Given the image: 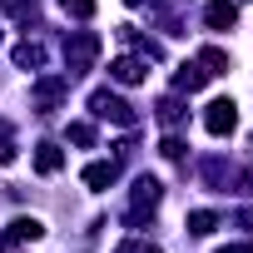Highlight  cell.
<instances>
[{
  "mask_svg": "<svg viewBox=\"0 0 253 253\" xmlns=\"http://www.w3.org/2000/svg\"><path fill=\"white\" fill-rule=\"evenodd\" d=\"M199 65H204L209 75H228V55H223V50H213V45H204V50H199Z\"/></svg>",
  "mask_w": 253,
  "mask_h": 253,
  "instance_id": "obj_14",
  "label": "cell"
},
{
  "mask_svg": "<svg viewBox=\"0 0 253 253\" xmlns=\"http://www.w3.org/2000/svg\"><path fill=\"white\" fill-rule=\"evenodd\" d=\"M204 80H209V70H204L199 60H194V65H179V70H174V89H179V94H194V89H204Z\"/></svg>",
  "mask_w": 253,
  "mask_h": 253,
  "instance_id": "obj_8",
  "label": "cell"
},
{
  "mask_svg": "<svg viewBox=\"0 0 253 253\" xmlns=\"http://www.w3.org/2000/svg\"><path fill=\"white\" fill-rule=\"evenodd\" d=\"M213 228H218V213H209V209H194V213H189V233H194V238H209Z\"/></svg>",
  "mask_w": 253,
  "mask_h": 253,
  "instance_id": "obj_12",
  "label": "cell"
},
{
  "mask_svg": "<svg viewBox=\"0 0 253 253\" xmlns=\"http://www.w3.org/2000/svg\"><path fill=\"white\" fill-rule=\"evenodd\" d=\"M114 179H119V164H114V159H94V164L84 169V189H94V194L109 189Z\"/></svg>",
  "mask_w": 253,
  "mask_h": 253,
  "instance_id": "obj_7",
  "label": "cell"
},
{
  "mask_svg": "<svg viewBox=\"0 0 253 253\" xmlns=\"http://www.w3.org/2000/svg\"><path fill=\"white\" fill-rule=\"evenodd\" d=\"M159 154H164V159H184V144H179V139H174V134H169V139H164V144H159Z\"/></svg>",
  "mask_w": 253,
  "mask_h": 253,
  "instance_id": "obj_21",
  "label": "cell"
},
{
  "mask_svg": "<svg viewBox=\"0 0 253 253\" xmlns=\"http://www.w3.org/2000/svg\"><path fill=\"white\" fill-rule=\"evenodd\" d=\"M15 65H20V70H40V65H45V50L25 40V45H15Z\"/></svg>",
  "mask_w": 253,
  "mask_h": 253,
  "instance_id": "obj_13",
  "label": "cell"
},
{
  "mask_svg": "<svg viewBox=\"0 0 253 253\" xmlns=\"http://www.w3.org/2000/svg\"><path fill=\"white\" fill-rule=\"evenodd\" d=\"M109 75H114L119 84H139V80H144V60H139V55H119V60L109 65Z\"/></svg>",
  "mask_w": 253,
  "mask_h": 253,
  "instance_id": "obj_9",
  "label": "cell"
},
{
  "mask_svg": "<svg viewBox=\"0 0 253 253\" xmlns=\"http://www.w3.org/2000/svg\"><path fill=\"white\" fill-rule=\"evenodd\" d=\"M114 253H159V243H144V238H124Z\"/></svg>",
  "mask_w": 253,
  "mask_h": 253,
  "instance_id": "obj_20",
  "label": "cell"
},
{
  "mask_svg": "<svg viewBox=\"0 0 253 253\" xmlns=\"http://www.w3.org/2000/svg\"><path fill=\"white\" fill-rule=\"evenodd\" d=\"M159 199H164V184L144 174V179L134 184V209H129V223H139V218H144V209H159Z\"/></svg>",
  "mask_w": 253,
  "mask_h": 253,
  "instance_id": "obj_5",
  "label": "cell"
},
{
  "mask_svg": "<svg viewBox=\"0 0 253 253\" xmlns=\"http://www.w3.org/2000/svg\"><path fill=\"white\" fill-rule=\"evenodd\" d=\"M204 25L209 30H233L238 25V5H233V0H213V5L204 10Z\"/></svg>",
  "mask_w": 253,
  "mask_h": 253,
  "instance_id": "obj_6",
  "label": "cell"
},
{
  "mask_svg": "<svg viewBox=\"0 0 253 253\" xmlns=\"http://www.w3.org/2000/svg\"><path fill=\"white\" fill-rule=\"evenodd\" d=\"M159 119H164V124H179V119H184V104H179L174 94H169V99H159Z\"/></svg>",
  "mask_w": 253,
  "mask_h": 253,
  "instance_id": "obj_16",
  "label": "cell"
},
{
  "mask_svg": "<svg viewBox=\"0 0 253 253\" xmlns=\"http://www.w3.org/2000/svg\"><path fill=\"white\" fill-rule=\"evenodd\" d=\"M0 10H5V15H35V0H0Z\"/></svg>",
  "mask_w": 253,
  "mask_h": 253,
  "instance_id": "obj_19",
  "label": "cell"
},
{
  "mask_svg": "<svg viewBox=\"0 0 253 253\" xmlns=\"http://www.w3.org/2000/svg\"><path fill=\"white\" fill-rule=\"evenodd\" d=\"M40 233H45V223H40V218H25V213H20V218H15V223L5 228V243H20V238H40Z\"/></svg>",
  "mask_w": 253,
  "mask_h": 253,
  "instance_id": "obj_11",
  "label": "cell"
},
{
  "mask_svg": "<svg viewBox=\"0 0 253 253\" xmlns=\"http://www.w3.org/2000/svg\"><path fill=\"white\" fill-rule=\"evenodd\" d=\"M204 129H209L213 139L233 134V129H238V104H233V99H213V104L204 109Z\"/></svg>",
  "mask_w": 253,
  "mask_h": 253,
  "instance_id": "obj_2",
  "label": "cell"
},
{
  "mask_svg": "<svg viewBox=\"0 0 253 253\" xmlns=\"http://www.w3.org/2000/svg\"><path fill=\"white\" fill-rule=\"evenodd\" d=\"M89 109H94L99 119H109V124H134L129 99H119V94H109V89H94V94H89Z\"/></svg>",
  "mask_w": 253,
  "mask_h": 253,
  "instance_id": "obj_3",
  "label": "cell"
},
{
  "mask_svg": "<svg viewBox=\"0 0 253 253\" xmlns=\"http://www.w3.org/2000/svg\"><path fill=\"white\" fill-rule=\"evenodd\" d=\"M218 253H253L248 243H228V248H218Z\"/></svg>",
  "mask_w": 253,
  "mask_h": 253,
  "instance_id": "obj_22",
  "label": "cell"
},
{
  "mask_svg": "<svg viewBox=\"0 0 253 253\" xmlns=\"http://www.w3.org/2000/svg\"><path fill=\"white\" fill-rule=\"evenodd\" d=\"M65 89H70V80H65V75H45V80H35V89H30V104H35L40 114H50V109L65 99Z\"/></svg>",
  "mask_w": 253,
  "mask_h": 253,
  "instance_id": "obj_4",
  "label": "cell"
},
{
  "mask_svg": "<svg viewBox=\"0 0 253 253\" xmlns=\"http://www.w3.org/2000/svg\"><path fill=\"white\" fill-rule=\"evenodd\" d=\"M35 169H40V174H60V169H65V149L50 144V139L35 144Z\"/></svg>",
  "mask_w": 253,
  "mask_h": 253,
  "instance_id": "obj_10",
  "label": "cell"
},
{
  "mask_svg": "<svg viewBox=\"0 0 253 253\" xmlns=\"http://www.w3.org/2000/svg\"><path fill=\"white\" fill-rule=\"evenodd\" d=\"M70 144H80V149H89V144H94V124H84V119H75V124H70Z\"/></svg>",
  "mask_w": 253,
  "mask_h": 253,
  "instance_id": "obj_15",
  "label": "cell"
},
{
  "mask_svg": "<svg viewBox=\"0 0 253 253\" xmlns=\"http://www.w3.org/2000/svg\"><path fill=\"white\" fill-rule=\"evenodd\" d=\"M15 159V134H10V124H0V164H10Z\"/></svg>",
  "mask_w": 253,
  "mask_h": 253,
  "instance_id": "obj_18",
  "label": "cell"
},
{
  "mask_svg": "<svg viewBox=\"0 0 253 253\" xmlns=\"http://www.w3.org/2000/svg\"><path fill=\"white\" fill-rule=\"evenodd\" d=\"M94 55H99V35H94V30H75V35L65 40V65H70V75H84V70L94 65Z\"/></svg>",
  "mask_w": 253,
  "mask_h": 253,
  "instance_id": "obj_1",
  "label": "cell"
},
{
  "mask_svg": "<svg viewBox=\"0 0 253 253\" xmlns=\"http://www.w3.org/2000/svg\"><path fill=\"white\" fill-rule=\"evenodd\" d=\"M65 5V15H75V20H89L94 15V0H60Z\"/></svg>",
  "mask_w": 253,
  "mask_h": 253,
  "instance_id": "obj_17",
  "label": "cell"
}]
</instances>
